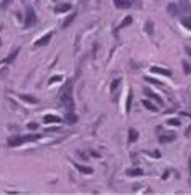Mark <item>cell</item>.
Here are the masks:
<instances>
[{
  "label": "cell",
  "mask_w": 191,
  "mask_h": 195,
  "mask_svg": "<svg viewBox=\"0 0 191 195\" xmlns=\"http://www.w3.org/2000/svg\"><path fill=\"white\" fill-rule=\"evenodd\" d=\"M36 23V15H35V10L31 7L26 8V20H25V28H30L31 25Z\"/></svg>",
  "instance_id": "cell-3"
},
{
  "label": "cell",
  "mask_w": 191,
  "mask_h": 195,
  "mask_svg": "<svg viewBox=\"0 0 191 195\" xmlns=\"http://www.w3.org/2000/svg\"><path fill=\"white\" fill-rule=\"evenodd\" d=\"M183 66H185V73H191V66L188 63H183Z\"/></svg>",
  "instance_id": "cell-27"
},
{
  "label": "cell",
  "mask_w": 191,
  "mask_h": 195,
  "mask_svg": "<svg viewBox=\"0 0 191 195\" xmlns=\"http://www.w3.org/2000/svg\"><path fill=\"white\" fill-rule=\"evenodd\" d=\"M18 53H20V48L13 50V51H12V53H10V55H8V56H7V58H5V60H3V63H12V61H13V60H15V58H17V55H18Z\"/></svg>",
  "instance_id": "cell-12"
},
{
  "label": "cell",
  "mask_w": 191,
  "mask_h": 195,
  "mask_svg": "<svg viewBox=\"0 0 191 195\" xmlns=\"http://www.w3.org/2000/svg\"><path fill=\"white\" fill-rule=\"evenodd\" d=\"M166 10H168V13H170L171 17L180 15V5H176V3H170V5L166 7Z\"/></svg>",
  "instance_id": "cell-6"
},
{
  "label": "cell",
  "mask_w": 191,
  "mask_h": 195,
  "mask_svg": "<svg viewBox=\"0 0 191 195\" xmlns=\"http://www.w3.org/2000/svg\"><path fill=\"white\" fill-rule=\"evenodd\" d=\"M127 175H143V172H142V169H128Z\"/></svg>",
  "instance_id": "cell-20"
},
{
  "label": "cell",
  "mask_w": 191,
  "mask_h": 195,
  "mask_svg": "<svg viewBox=\"0 0 191 195\" xmlns=\"http://www.w3.org/2000/svg\"><path fill=\"white\" fill-rule=\"evenodd\" d=\"M43 122H45V124H53V122H61V119L58 116H55V114H46V116L43 117Z\"/></svg>",
  "instance_id": "cell-5"
},
{
  "label": "cell",
  "mask_w": 191,
  "mask_h": 195,
  "mask_svg": "<svg viewBox=\"0 0 191 195\" xmlns=\"http://www.w3.org/2000/svg\"><path fill=\"white\" fill-rule=\"evenodd\" d=\"M64 121L68 122V124H76V122H78V116H76V114H74L73 111H69L68 114H66Z\"/></svg>",
  "instance_id": "cell-9"
},
{
  "label": "cell",
  "mask_w": 191,
  "mask_h": 195,
  "mask_svg": "<svg viewBox=\"0 0 191 195\" xmlns=\"http://www.w3.org/2000/svg\"><path fill=\"white\" fill-rule=\"evenodd\" d=\"M145 30H147V33H153V23H152V20L145 23Z\"/></svg>",
  "instance_id": "cell-22"
},
{
  "label": "cell",
  "mask_w": 191,
  "mask_h": 195,
  "mask_svg": "<svg viewBox=\"0 0 191 195\" xmlns=\"http://www.w3.org/2000/svg\"><path fill=\"white\" fill-rule=\"evenodd\" d=\"M38 137H40L38 134H30V136H15V137H10V139H8V146H10V147H17V146H22L23 142L36 141Z\"/></svg>",
  "instance_id": "cell-2"
},
{
  "label": "cell",
  "mask_w": 191,
  "mask_h": 195,
  "mask_svg": "<svg viewBox=\"0 0 191 195\" xmlns=\"http://www.w3.org/2000/svg\"><path fill=\"white\" fill-rule=\"evenodd\" d=\"M119 83H120V79H114L112 84H111V91H116L117 86H119Z\"/></svg>",
  "instance_id": "cell-23"
},
{
  "label": "cell",
  "mask_w": 191,
  "mask_h": 195,
  "mask_svg": "<svg viewBox=\"0 0 191 195\" xmlns=\"http://www.w3.org/2000/svg\"><path fill=\"white\" fill-rule=\"evenodd\" d=\"M183 25L188 28V30H191V20L189 18H183Z\"/></svg>",
  "instance_id": "cell-24"
},
{
  "label": "cell",
  "mask_w": 191,
  "mask_h": 195,
  "mask_svg": "<svg viewBox=\"0 0 191 195\" xmlns=\"http://www.w3.org/2000/svg\"><path fill=\"white\" fill-rule=\"evenodd\" d=\"M10 2H12V0H5V2H3L2 5H0V8H7L8 5H10Z\"/></svg>",
  "instance_id": "cell-28"
},
{
  "label": "cell",
  "mask_w": 191,
  "mask_h": 195,
  "mask_svg": "<svg viewBox=\"0 0 191 195\" xmlns=\"http://www.w3.org/2000/svg\"><path fill=\"white\" fill-rule=\"evenodd\" d=\"M55 2H58V0H55Z\"/></svg>",
  "instance_id": "cell-32"
},
{
  "label": "cell",
  "mask_w": 191,
  "mask_h": 195,
  "mask_svg": "<svg viewBox=\"0 0 191 195\" xmlns=\"http://www.w3.org/2000/svg\"><path fill=\"white\" fill-rule=\"evenodd\" d=\"M132 98H133L132 91H128V96H127V103H125V111H127V112H130V108H132Z\"/></svg>",
  "instance_id": "cell-16"
},
{
  "label": "cell",
  "mask_w": 191,
  "mask_h": 195,
  "mask_svg": "<svg viewBox=\"0 0 191 195\" xmlns=\"http://www.w3.org/2000/svg\"><path fill=\"white\" fill-rule=\"evenodd\" d=\"M145 94H147V96H148V98L155 99V101L158 103V104H163V99H161V98L158 96V94H155L153 91H150V89H145Z\"/></svg>",
  "instance_id": "cell-10"
},
{
  "label": "cell",
  "mask_w": 191,
  "mask_h": 195,
  "mask_svg": "<svg viewBox=\"0 0 191 195\" xmlns=\"http://www.w3.org/2000/svg\"><path fill=\"white\" fill-rule=\"evenodd\" d=\"M20 98L23 99V101L31 103V104H36V103H38V98H35V96H28V94H20Z\"/></svg>",
  "instance_id": "cell-13"
},
{
  "label": "cell",
  "mask_w": 191,
  "mask_h": 195,
  "mask_svg": "<svg viewBox=\"0 0 191 195\" xmlns=\"http://www.w3.org/2000/svg\"><path fill=\"white\" fill-rule=\"evenodd\" d=\"M51 38H53V33H46L45 36H41L38 41H35V46L38 48V46H45V45H48V43H50V40H51Z\"/></svg>",
  "instance_id": "cell-4"
},
{
  "label": "cell",
  "mask_w": 191,
  "mask_h": 195,
  "mask_svg": "<svg viewBox=\"0 0 191 195\" xmlns=\"http://www.w3.org/2000/svg\"><path fill=\"white\" fill-rule=\"evenodd\" d=\"M0 45H2V41H0Z\"/></svg>",
  "instance_id": "cell-31"
},
{
  "label": "cell",
  "mask_w": 191,
  "mask_h": 195,
  "mask_svg": "<svg viewBox=\"0 0 191 195\" xmlns=\"http://www.w3.org/2000/svg\"><path fill=\"white\" fill-rule=\"evenodd\" d=\"M114 5L117 8H128L132 7V2L130 0H114Z\"/></svg>",
  "instance_id": "cell-7"
},
{
  "label": "cell",
  "mask_w": 191,
  "mask_h": 195,
  "mask_svg": "<svg viewBox=\"0 0 191 195\" xmlns=\"http://www.w3.org/2000/svg\"><path fill=\"white\" fill-rule=\"evenodd\" d=\"M59 101L63 103L64 106L69 109V111H73V108H74V99H73V81H68L63 88H61V91H59Z\"/></svg>",
  "instance_id": "cell-1"
},
{
  "label": "cell",
  "mask_w": 191,
  "mask_h": 195,
  "mask_svg": "<svg viewBox=\"0 0 191 195\" xmlns=\"http://www.w3.org/2000/svg\"><path fill=\"white\" fill-rule=\"evenodd\" d=\"M189 172H191V159H189Z\"/></svg>",
  "instance_id": "cell-30"
},
{
  "label": "cell",
  "mask_w": 191,
  "mask_h": 195,
  "mask_svg": "<svg viewBox=\"0 0 191 195\" xmlns=\"http://www.w3.org/2000/svg\"><path fill=\"white\" fill-rule=\"evenodd\" d=\"M36 127H38L36 122H30V124H28V129H36Z\"/></svg>",
  "instance_id": "cell-29"
},
{
  "label": "cell",
  "mask_w": 191,
  "mask_h": 195,
  "mask_svg": "<svg viewBox=\"0 0 191 195\" xmlns=\"http://www.w3.org/2000/svg\"><path fill=\"white\" fill-rule=\"evenodd\" d=\"M143 106H145L147 109H148V111H158V108H156L155 104H152L150 101H147V99L143 101Z\"/></svg>",
  "instance_id": "cell-18"
},
{
  "label": "cell",
  "mask_w": 191,
  "mask_h": 195,
  "mask_svg": "<svg viewBox=\"0 0 191 195\" xmlns=\"http://www.w3.org/2000/svg\"><path fill=\"white\" fill-rule=\"evenodd\" d=\"M71 10V3H61V5H56L55 7V12L56 13H64V12H68Z\"/></svg>",
  "instance_id": "cell-8"
},
{
  "label": "cell",
  "mask_w": 191,
  "mask_h": 195,
  "mask_svg": "<svg viewBox=\"0 0 191 195\" xmlns=\"http://www.w3.org/2000/svg\"><path fill=\"white\" fill-rule=\"evenodd\" d=\"M168 124H171V126H180V124H181V121H178V119H170V121H168Z\"/></svg>",
  "instance_id": "cell-25"
},
{
  "label": "cell",
  "mask_w": 191,
  "mask_h": 195,
  "mask_svg": "<svg viewBox=\"0 0 191 195\" xmlns=\"http://www.w3.org/2000/svg\"><path fill=\"white\" fill-rule=\"evenodd\" d=\"M74 167L79 170V172H83V174H92V169L91 167H86V165H79V164H74Z\"/></svg>",
  "instance_id": "cell-14"
},
{
  "label": "cell",
  "mask_w": 191,
  "mask_h": 195,
  "mask_svg": "<svg viewBox=\"0 0 191 195\" xmlns=\"http://www.w3.org/2000/svg\"><path fill=\"white\" fill-rule=\"evenodd\" d=\"M130 23H132V17H127V18H124V22L119 25V28H125L127 25H130Z\"/></svg>",
  "instance_id": "cell-21"
},
{
  "label": "cell",
  "mask_w": 191,
  "mask_h": 195,
  "mask_svg": "<svg viewBox=\"0 0 191 195\" xmlns=\"http://www.w3.org/2000/svg\"><path fill=\"white\" fill-rule=\"evenodd\" d=\"M61 79H63V76H53L50 79V83H56V81H61Z\"/></svg>",
  "instance_id": "cell-26"
},
{
  "label": "cell",
  "mask_w": 191,
  "mask_h": 195,
  "mask_svg": "<svg viewBox=\"0 0 191 195\" xmlns=\"http://www.w3.org/2000/svg\"><path fill=\"white\" fill-rule=\"evenodd\" d=\"M175 134H171L170 132V136H160V142L161 144H165V142H171V141H175Z\"/></svg>",
  "instance_id": "cell-15"
},
{
  "label": "cell",
  "mask_w": 191,
  "mask_h": 195,
  "mask_svg": "<svg viewBox=\"0 0 191 195\" xmlns=\"http://www.w3.org/2000/svg\"><path fill=\"white\" fill-rule=\"evenodd\" d=\"M74 18H76V13H73V15H69V17H68V18H66V20L63 22V28H68V27L71 25V22L74 20Z\"/></svg>",
  "instance_id": "cell-19"
},
{
  "label": "cell",
  "mask_w": 191,
  "mask_h": 195,
  "mask_svg": "<svg viewBox=\"0 0 191 195\" xmlns=\"http://www.w3.org/2000/svg\"><path fill=\"white\" fill-rule=\"evenodd\" d=\"M137 139H138V132L135 129H130V131H128V141H130V142H135Z\"/></svg>",
  "instance_id": "cell-17"
},
{
  "label": "cell",
  "mask_w": 191,
  "mask_h": 195,
  "mask_svg": "<svg viewBox=\"0 0 191 195\" xmlns=\"http://www.w3.org/2000/svg\"><path fill=\"white\" fill-rule=\"evenodd\" d=\"M152 73H158V74H165V76H170L171 71L170 70H163V68H158V66H153V68H150Z\"/></svg>",
  "instance_id": "cell-11"
}]
</instances>
